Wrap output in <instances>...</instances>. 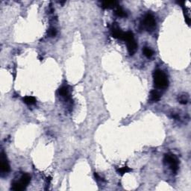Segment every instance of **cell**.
I'll use <instances>...</instances> for the list:
<instances>
[{
    "instance_id": "1",
    "label": "cell",
    "mask_w": 191,
    "mask_h": 191,
    "mask_svg": "<svg viewBox=\"0 0 191 191\" xmlns=\"http://www.w3.org/2000/svg\"><path fill=\"white\" fill-rule=\"evenodd\" d=\"M153 79L155 87L158 88H166L169 85L167 76L164 71L160 70H154L153 73Z\"/></svg>"
},
{
    "instance_id": "2",
    "label": "cell",
    "mask_w": 191,
    "mask_h": 191,
    "mask_svg": "<svg viewBox=\"0 0 191 191\" xmlns=\"http://www.w3.org/2000/svg\"><path fill=\"white\" fill-rule=\"evenodd\" d=\"M142 25L147 31H152L156 26V20L153 14L150 13L146 14L142 21Z\"/></svg>"
},
{
    "instance_id": "3",
    "label": "cell",
    "mask_w": 191,
    "mask_h": 191,
    "mask_svg": "<svg viewBox=\"0 0 191 191\" xmlns=\"http://www.w3.org/2000/svg\"><path fill=\"white\" fill-rule=\"evenodd\" d=\"M164 161L165 164H168L170 166V168L174 173H176L178 172V160L177 158L174 154H165Z\"/></svg>"
},
{
    "instance_id": "4",
    "label": "cell",
    "mask_w": 191,
    "mask_h": 191,
    "mask_svg": "<svg viewBox=\"0 0 191 191\" xmlns=\"http://www.w3.org/2000/svg\"><path fill=\"white\" fill-rule=\"evenodd\" d=\"M11 170L10 168L9 163H8L7 158H6L5 154L2 152L1 153V172L2 173H8Z\"/></svg>"
},
{
    "instance_id": "5",
    "label": "cell",
    "mask_w": 191,
    "mask_h": 191,
    "mask_svg": "<svg viewBox=\"0 0 191 191\" xmlns=\"http://www.w3.org/2000/svg\"><path fill=\"white\" fill-rule=\"evenodd\" d=\"M126 44H127V48H128V53L130 54V55H133L137 49V42H136L135 40H134V37L128 40V41H126Z\"/></svg>"
},
{
    "instance_id": "6",
    "label": "cell",
    "mask_w": 191,
    "mask_h": 191,
    "mask_svg": "<svg viewBox=\"0 0 191 191\" xmlns=\"http://www.w3.org/2000/svg\"><path fill=\"white\" fill-rule=\"evenodd\" d=\"M111 35L114 38L120 39V40L122 41L124 32L122 31L120 28L118 27L117 25H114L113 28L111 29Z\"/></svg>"
},
{
    "instance_id": "7",
    "label": "cell",
    "mask_w": 191,
    "mask_h": 191,
    "mask_svg": "<svg viewBox=\"0 0 191 191\" xmlns=\"http://www.w3.org/2000/svg\"><path fill=\"white\" fill-rule=\"evenodd\" d=\"M118 6V2L116 1H106L102 2V8L104 9L116 8Z\"/></svg>"
},
{
    "instance_id": "8",
    "label": "cell",
    "mask_w": 191,
    "mask_h": 191,
    "mask_svg": "<svg viewBox=\"0 0 191 191\" xmlns=\"http://www.w3.org/2000/svg\"><path fill=\"white\" fill-rule=\"evenodd\" d=\"M30 181H31V177L28 174H23L21 178H20V181L19 182L23 184L25 187H26L28 186L29 183H30Z\"/></svg>"
},
{
    "instance_id": "9",
    "label": "cell",
    "mask_w": 191,
    "mask_h": 191,
    "mask_svg": "<svg viewBox=\"0 0 191 191\" xmlns=\"http://www.w3.org/2000/svg\"><path fill=\"white\" fill-rule=\"evenodd\" d=\"M160 96L158 91H156L155 90L151 91L150 92V101H152V102H156L160 100Z\"/></svg>"
},
{
    "instance_id": "10",
    "label": "cell",
    "mask_w": 191,
    "mask_h": 191,
    "mask_svg": "<svg viewBox=\"0 0 191 191\" xmlns=\"http://www.w3.org/2000/svg\"><path fill=\"white\" fill-rule=\"evenodd\" d=\"M25 187L19 182H14L11 184V190L15 191H21L23 190Z\"/></svg>"
},
{
    "instance_id": "11",
    "label": "cell",
    "mask_w": 191,
    "mask_h": 191,
    "mask_svg": "<svg viewBox=\"0 0 191 191\" xmlns=\"http://www.w3.org/2000/svg\"><path fill=\"white\" fill-rule=\"evenodd\" d=\"M58 93L62 97H64L66 98H69V90H68L67 87H62L59 89Z\"/></svg>"
},
{
    "instance_id": "12",
    "label": "cell",
    "mask_w": 191,
    "mask_h": 191,
    "mask_svg": "<svg viewBox=\"0 0 191 191\" xmlns=\"http://www.w3.org/2000/svg\"><path fill=\"white\" fill-rule=\"evenodd\" d=\"M23 102L25 104L31 105V104H34L36 103V99H35V98L34 96H25L23 98Z\"/></svg>"
},
{
    "instance_id": "13",
    "label": "cell",
    "mask_w": 191,
    "mask_h": 191,
    "mask_svg": "<svg viewBox=\"0 0 191 191\" xmlns=\"http://www.w3.org/2000/svg\"><path fill=\"white\" fill-rule=\"evenodd\" d=\"M131 171H132V170L127 166H122V167H120L116 170V172L120 174V175H121V176H123L124 174L127 173V172H131Z\"/></svg>"
},
{
    "instance_id": "14",
    "label": "cell",
    "mask_w": 191,
    "mask_h": 191,
    "mask_svg": "<svg viewBox=\"0 0 191 191\" xmlns=\"http://www.w3.org/2000/svg\"><path fill=\"white\" fill-rule=\"evenodd\" d=\"M115 14L118 16V17H126V11L120 6L116 7V10H115Z\"/></svg>"
},
{
    "instance_id": "15",
    "label": "cell",
    "mask_w": 191,
    "mask_h": 191,
    "mask_svg": "<svg viewBox=\"0 0 191 191\" xmlns=\"http://www.w3.org/2000/svg\"><path fill=\"white\" fill-rule=\"evenodd\" d=\"M143 53L146 58H149L153 55L154 52H153L152 49L149 48V47H144V48L143 49Z\"/></svg>"
},
{
    "instance_id": "16",
    "label": "cell",
    "mask_w": 191,
    "mask_h": 191,
    "mask_svg": "<svg viewBox=\"0 0 191 191\" xmlns=\"http://www.w3.org/2000/svg\"><path fill=\"white\" fill-rule=\"evenodd\" d=\"M178 102L182 104H187V102H188V96L187 94H183L179 96V97H178Z\"/></svg>"
},
{
    "instance_id": "17",
    "label": "cell",
    "mask_w": 191,
    "mask_h": 191,
    "mask_svg": "<svg viewBox=\"0 0 191 191\" xmlns=\"http://www.w3.org/2000/svg\"><path fill=\"white\" fill-rule=\"evenodd\" d=\"M57 35V30L55 28L52 27L48 30V35L49 37H55Z\"/></svg>"
}]
</instances>
